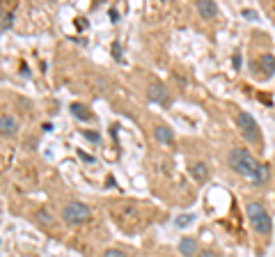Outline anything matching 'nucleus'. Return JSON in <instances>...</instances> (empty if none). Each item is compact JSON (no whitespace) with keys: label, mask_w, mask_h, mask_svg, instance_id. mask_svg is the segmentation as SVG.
<instances>
[{"label":"nucleus","mask_w":275,"mask_h":257,"mask_svg":"<svg viewBox=\"0 0 275 257\" xmlns=\"http://www.w3.org/2000/svg\"><path fill=\"white\" fill-rule=\"evenodd\" d=\"M230 168L236 174L248 177V179L253 182L257 170H259V163L254 161V156L248 150H243V147H234V150L230 151Z\"/></svg>","instance_id":"obj_1"},{"label":"nucleus","mask_w":275,"mask_h":257,"mask_svg":"<svg viewBox=\"0 0 275 257\" xmlns=\"http://www.w3.org/2000/svg\"><path fill=\"white\" fill-rule=\"evenodd\" d=\"M246 212H248V218H250L253 227L259 232V235H271L273 223H271V216L266 214V207H264V204L261 202H248Z\"/></svg>","instance_id":"obj_2"},{"label":"nucleus","mask_w":275,"mask_h":257,"mask_svg":"<svg viewBox=\"0 0 275 257\" xmlns=\"http://www.w3.org/2000/svg\"><path fill=\"white\" fill-rule=\"evenodd\" d=\"M236 124H238V131L241 136L248 140V145H257L261 140V133H259V127L250 113H238L236 115Z\"/></svg>","instance_id":"obj_3"},{"label":"nucleus","mask_w":275,"mask_h":257,"mask_svg":"<svg viewBox=\"0 0 275 257\" xmlns=\"http://www.w3.org/2000/svg\"><path fill=\"white\" fill-rule=\"evenodd\" d=\"M89 216H92V212H89L87 204H83V202H69L64 207V212H62V218L69 225H83V223L89 220Z\"/></svg>","instance_id":"obj_4"},{"label":"nucleus","mask_w":275,"mask_h":257,"mask_svg":"<svg viewBox=\"0 0 275 257\" xmlns=\"http://www.w3.org/2000/svg\"><path fill=\"white\" fill-rule=\"evenodd\" d=\"M147 94L149 101H156L158 106H170V92H168V87L163 83H151Z\"/></svg>","instance_id":"obj_5"},{"label":"nucleus","mask_w":275,"mask_h":257,"mask_svg":"<svg viewBox=\"0 0 275 257\" xmlns=\"http://www.w3.org/2000/svg\"><path fill=\"white\" fill-rule=\"evenodd\" d=\"M0 131H2V136H5V138L14 136L16 131H19V122H16L14 115H9V113L0 115Z\"/></svg>","instance_id":"obj_6"},{"label":"nucleus","mask_w":275,"mask_h":257,"mask_svg":"<svg viewBox=\"0 0 275 257\" xmlns=\"http://www.w3.org/2000/svg\"><path fill=\"white\" fill-rule=\"evenodd\" d=\"M195 7H197V12H200L202 19H207V21H211V19L218 14V5L216 2H211V0H197V2H195Z\"/></svg>","instance_id":"obj_7"},{"label":"nucleus","mask_w":275,"mask_h":257,"mask_svg":"<svg viewBox=\"0 0 275 257\" xmlns=\"http://www.w3.org/2000/svg\"><path fill=\"white\" fill-rule=\"evenodd\" d=\"M179 253L184 257H197L200 255V250H197V241H195L193 236H184L181 241H179Z\"/></svg>","instance_id":"obj_8"},{"label":"nucleus","mask_w":275,"mask_h":257,"mask_svg":"<svg viewBox=\"0 0 275 257\" xmlns=\"http://www.w3.org/2000/svg\"><path fill=\"white\" fill-rule=\"evenodd\" d=\"M154 138H156L161 145H172L174 143V133H172L168 127H163V124L154 128Z\"/></svg>","instance_id":"obj_9"},{"label":"nucleus","mask_w":275,"mask_h":257,"mask_svg":"<svg viewBox=\"0 0 275 257\" xmlns=\"http://www.w3.org/2000/svg\"><path fill=\"white\" fill-rule=\"evenodd\" d=\"M268 179H271V166H268V163H259V170L254 174L253 184L254 186H266Z\"/></svg>","instance_id":"obj_10"},{"label":"nucleus","mask_w":275,"mask_h":257,"mask_svg":"<svg viewBox=\"0 0 275 257\" xmlns=\"http://www.w3.org/2000/svg\"><path fill=\"white\" fill-rule=\"evenodd\" d=\"M69 110L74 113L76 120H83V122H89V120H92V113H89V108L83 106V104H78V101H76V104H71V106H69Z\"/></svg>","instance_id":"obj_11"},{"label":"nucleus","mask_w":275,"mask_h":257,"mask_svg":"<svg viewBox=\"0 0 275 257\" xmlns=\"http://www.w3.org/2000/svg\"><path fill=\"white\" fill-rule=\"evenodd\" d=\"M190 174H193V179H197V182H204V179L209 177L207 163H202V161H197V163H190Z\"/></svg>","instance_id":"obj_12"},{"label":"nucleus","mask_w":275,"mask_h":257,"mask_svg":"<svg viewBox=\"0 0 275 257\" xmlns=\"http://www.w3.org/2000/svg\"><path fill=\"white\" fill-rule=\"evenodd\" d=\"M261 69H264V74H266V76H273L275 74V58L271 53L261 55Z\"/></svg>","instance_id":"obj_13"},{"label":"nucleus","mask_w":275,"mask_h":257,"mask_svg":"<svg viewBox=\"0 0 275 257\" xmlns=\"http://www.w3.org/2000/svg\"><path fill=\"white\" fill-rule=\"evenodd\" d=\"M35 218H37V223H42V225H51V223H53V216L46 212L44 207H42V209L35 214Z\"/></svg>","instance_id":"obj_14"},{"label":"nucleus","mask_w":275,"mask_h":257,"mask_svg":"<svg viewBox=\"0 0 275 257\" xmlns=\"http://www.w3.org/2000/svg\"><path fill=\"white\" fill-rule=\"evenodd\" d=\"M193 220H195L193 214H181V216H177V218H174V225H177V227H188Z\"/></svg>","instance_id":"obj_15"},{"label":"nucleus","mask_w":275,"mask_h":257,"mask_svg":"<svg viewBox=\"0 0 275 257\" xmlns=\"http://www.w3.org/2000/svg\"><path fill=\"white\" fill-rule=\"evenodd\" d=\"M14 25V12H2V32H7Z\"/></svg>","instance_id":"obj_16"},{"label":"nucleus","mask_w":275,"mask_h":257,"mask_svg":"<svg viewBox=\"0 0 275 257\" xmlns=\"http://www.w3.org/2000/svg\"><path fill=\"white\" fill-rule=\"evenodd\" d=\"M110 51H112V58H115V60H117V62H122V60H124V58H122V55H124V51H122V46H119V42H112Z\"/></svg>","instance_id":"obj_17"},{"label":"nucleus","mask_w":275,"mask_h":257,"mask_svg":"<svg viewBox=\"0 0 275 257\" xmlns=\"http://www.w3.org/2000/svg\"><path fill=\"white\" fill-rule=\"evenodd\" d=\"M83 138H87L89 143H101V136L94 131H83Z\"/></svg>","instance_id":"obj_18"},{"label":"nucleus","mask_w":275,"mask_h":257,"mask_svg":"<svg viewBox=\"0 0 275 257\" xmlns=\"http://www.w3.org/2000/svg\"><path fill=\"white\" fill-rule=\"evenodd\" d=\"M104 257H127V255L119 248H108V250H104Z\"/></svg>","instance_id":"obj_19"},{"label":"nucleus","mask_w":275,"mask_h":257,"mask_svg":"<svg viewBox=\"0 0 275 257\" xmlns=\"http://www.w3.org/2000/svg\"><path fill=\"white\" fill-rule=\"evenodd\" d=\"M197 257H220V255H218L216 250H211V248H207V250H200V255H197Z\"/></svg>","instance_id":"obj_20"},{"label":"nucleus","mask_w":275,"mask_h":257,"mask_svg":"<svg viewBox=\"0 0 275 257\" xmlns=\"http://www.w3.org/2000/svg\"><path fill=\"white\" fill-rule=\"evenodd\" d=\"M241 14H243V19H250V21H254V19H257V12H253V9H243Z\"/></svg>","instance_id":"obj_21"},{"label":"nucleus","mask_w":275,"mask_h":257,"mask_svg":"<svg viewBox=\"0 0 275 257\" xmlns=\"http://www.w3.org/2000/svg\"><path fill=\"white\" fill-rule=\"evenodd\" d=\"M78 156H81L83 161H87V163H94V156H89V154H85V151H83V150L78 151Z\"/></svg>","instance_id":"obj_22"},{"label":"nucleus","mask_w":275,"mask_h":257,"mask_svg":"<svg viewBox=\"0 0 275 257\" xmlns=\"http://www.w3.org/2000/svg\"><path fill=\"white\" fill-rule=\"evenodd\" d=\"M108 16H110V19H112V23H117V21H119L117 9H115V7H110V9H108Z\"/></svg>","instance_id":"obj_23"},{"label":"nucleus","mask_w":275,"mask_h":257,"mask_svg":"<svg viewBox=\"0 0 275 257\" xmlns=\"http://www.w3.org/2000/svg\"><path fill=\"white\" fill-rule=\"evenodd\" d=\"M234 69H241V53L234 55Z\"/></svg>","instance_id":"obj_24"},{"label":"nucleus","mask_w":275,"mask_h":257,"mask_svg":"<svg viewBox=\"0 0 275 257\" xmlns=\"http://www.w3.org/2000/svg\"><path fill=\"white\" fill-rule=\"evenodd\" d=\"M76 25H78V28H83V30H85V28H87V21H85V19H78V21H76Z\"/></svg>","instance_id":"obj_25"},{"label":"nucleus","mask_w":275,"mask_h":257,"mask_svg":"<svg viewBox=\"0 0 275 257\" xmlns=\"http://www.w3.org/2000/svg\"><path fill=\"white\" fill-rule=\"evenodd\" d=\"M42 128H44V131H53V124H51V122H44V127H42Z\"/></svg>","instance_id":"obj_26"}]
</instances>
